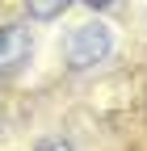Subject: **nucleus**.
<instances>
[{
  "instance_id": "f257e3e1",
  "label": "nucleus",
  "mask_w": 147,
  "mask_h": 151,
  "mask_svg": "<svg viewBox=\"0 0 147 151\" xmlns=\"http://www.w3.org/2000/svg\"><path fill=\"white\" fill-rule=\"evenodd\" d=\"M109 55H114V34H109V25L105 21H84L63 42V67L84 76V71H97L101 63H109Z\"/></svg>"
},
{
  "instance_id": "f03ea898",
  "label": "nucleus",
  "mask_w": 147,
  "mask_h": 151,
  "mask_svg": "<svg viewBox=\"0 0 147 151\" xmlns=\"http://www.w3.org/2000/svg\"><path fill=\"white\" fill-rule=\"evenodd\" d=\"M34 34L30 25L21 21H9V25H0V80H13V76H21L34 59Z\"/></svg>"
},
{
  "instance_id": "7ed1b4c3",
  "label": "nucleus",
  "mask_w": 147,
  "mask_h": 151,
  "mask_svg": "<svg viewBox=\"0 0 147 151\" xmlns=\"http://www.w3.org/2000/svg\"><path fill=\"white\" fill-rule=\"evenodd\" d=\"M67 9H71V0H25L30 21H59Z\"/></svg>"
},
{
  "instance_id": "20e7f679",
  "label": "nucleus",
  "mask_w": 147,
  "mask_h": 151,
  "mask_svg": "<svg viewBox=\"0 0 147 151\" xmlns=\"http://www.w3.org/2000/svg\"><path fill=\"white\" fill-rule=\"evenodd\" d=\"M34 151H76V147H71L67 139H42L38 147H34Z\"/></svg>"
},
{
  "instance_id": "39448f33",
  "label": "nucleus",
  "mask_w": 147,
  "mask_h": 151,
  "mask_svg": "<svg viewBox=\"0 0 147 151\" xmlns=\"http://www.w3.org/2000/svg\"><path fill=\"white\" fill-rule=\"evenodd\" d=\"M84 4H88V9H93V13H105L109 4H118V0H84Z\"/></svg>"
}]
</instances>
